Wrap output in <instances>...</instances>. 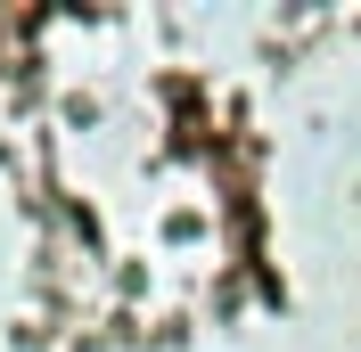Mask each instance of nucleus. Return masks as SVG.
Segmentation results:
<instances>
[]
</instances>
